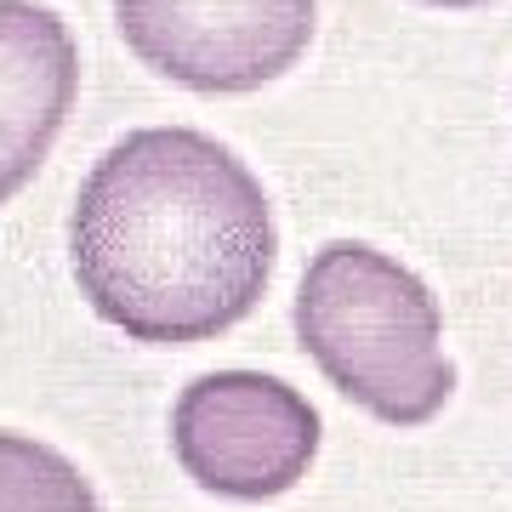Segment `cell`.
<instances>
[{
    "label": "cell",
    "instance_id": "6da1fadb",
    "mask_svg": "<svg viewBox=\"0 0 512 512\" xmlns=\"http://www.w3.org/2000/svg\"><path fill=\"white\" fill-rule=\"evenodd\" d=\"M274 205L245 160L194 126H143L74 194L80 296L131 342L183 348L239 325L274 274Z\"/></svg>",
    "mask_w": 512,
    "mask_h": 512
},
{
    "label": "cell",
    "instance_id": "7a4b0ae2",
    "mask_svg": "<svg viewBox=\"0 0 512 512\" xmlns=\"http://www.w3.org/2000/svg\"><path fill=\"white\" fill-rule=\"evenodd\" d=\"M296 336L325 382L387 427H421L456 393L439 296L365 239L313 251L296 285Z\"/></svg>",
    "mask_w": 512,
    "mask_h": 512
},
{
    "label": "cell",
    "instance_id": "3957f363",
    "mask_svg": "<svg viewBox=\"0 0 512 512\" xmlns=\"http://www.w3.org/2000/svg\"><path fill=\"white\" fill-rule=\"evenodd\" d=\"M171 450L183 473L228 501H274L319 456V410L262 370H211L177 393Z\"/></svg>",
    "mask_w": 512,
    "mask_h": 512
},
{
    "label": "cell",
    "instance_id": "5b68a950",
    "mask_svg": "<svg viewBox=\"0 0 512 512\" xmlns=\"http://www.w3.org/2000/svg\"><path fill=\"white\" fill-rule=\"evenodd\" d=\"M80 52L40 0H0V205L40 171L74 109Z\"/></svg>",
    "mask_w": 512,
    "mask_h": 512
},
{
    "label": "cell",
    "instance_id": "277c9868",
    "mask_svg": "<svg viewBox=\"0 0 512 512\" xmlns=\"http://www.w3.org/2000/svg\"><path fill=\"white\" fill-rule=\"evenodd\" d=\"M319 0H114L148 69L188 92H256L308 52Z\"/></svg>",
    "mask_w": 512,
    "mask_h": 512
},
{
    "label": "cell",
    "instance_id": "8992f818",
    "mask_svg": "<svg viewBox=\"0 0 512 512\" xmlns=\"http://www.w3.org/2000/svg\"><path fill=\"white\" fill-rule=\"evenodd\" d=\"M0 512H103V501L63 450L0 433Z\"/></svg>",
    "mask_w": 512,
    "mask_h": 512
},
{
    "label": "cell",
    "instance_id": "52a82bcc",
    "mask_svg": "<svg viewBox=\"0 0 512 512\" xmlns=\"http://www.w3.org/2000/svg\"><path fill=\"white\" fill-rule=\"evenodd\" d=\"M427 6H478V0H427Z\"/></svg>",
    "mask_w": 512,
    "mask_h": 512
}]
</instances>
